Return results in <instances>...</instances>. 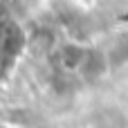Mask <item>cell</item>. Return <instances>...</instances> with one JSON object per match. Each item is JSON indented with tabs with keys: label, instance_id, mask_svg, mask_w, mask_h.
I'll return each mask as SVG.
<instances>
[{
	"label": "cell",
	"instance_id": "obj_1",
	"mask_svg": "<svg viewBox=\"0 0 128 128\" xmlns=\"http://www.w3.org/2000/svg\"><path fill=\"white\" fill-rule=\"evenodd\" d=\"M20 47H22V32H20L14 22L4 25L2 32H0V54H4V56H16V54L20 52Z\"/></svg>",
	"mask_w": 128,
	"mask_h": 128
}]
</instances>
